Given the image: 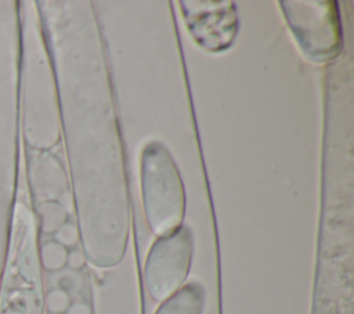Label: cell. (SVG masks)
Here are the masks:
<instances>
[{
	"mask_svg": "<svg viewBox=\"0 0 354 314\" xmlns=\"http://www.w3.org/2000/svg\"><path fill=\"white\" fill-rule=\"evenodd\" d=\"M205 289L198 282H189L169 296L155 314H202Z\"/></svg>",
	"mask_w": 354,
	"mask_h": 314,
	"instance_id": "obj_5",
	"label": "cell"
},
{
	"mask_svg": "<svg viewBox=\"0 0 354 314\" xmlns=\"http://www.w3.org/2000/svg\"><path fill=\"white\" fill-rule=\"evenodd\" d=\"M286 22L303 53L324 62L333 58L342 44V32L335 1H282Z\"/></svg>",
	"mask_w": 354,
	"mask_h": 314,
	"instance_id": "obj_2",
	"label": "cell"
},
{
	"mask_svg": "<svg viewBox=\"0 0 354 314\" xmlns=\"http://www.w3.org/2000/svg\"><path fill=\"white\" fill-rule=\"evenodd\" d=\"M192 248V232L185 225L152 243L145 261V285L155 302L166 300L181 288L189 271Z\"/></svg>",
	"mask_w": 354,
	"mask_h": 314,
	"instance_id": "obj_3",
	"label": "cell"
},
{
	"mask_svg": "<svg viewBox=\"0 0 354 314\" xmlns=\"http://www.w3.org/2000/svg\"><path fill=\"white\" fill-rule=\"evenodd\" d=\"M141 192L148 224L162 237L180 227L184 216V190L167 149L148 144L141 155Z\"/></svg>",
	"mask_w": 354,
	"mask_h": 314,
	"instance_id": "obj_1",
	"label": "cell"
},
{
	"mask_svg": "<svg viewBox=\"0 0 354 314\" xmlns=\"http://www.w3.org/2000/svg\"><path fill=\"white\" fill-rule=\"evenodd\" d=\"M181 12L192 39L209 53L225 50L236 33V12L232 1H180Z\"/></svg>",
	"mask_w": 354,
	"mask_h": 314,
	"instance_id": "obj_4",
	"label": "cell"
}]
</instances>
